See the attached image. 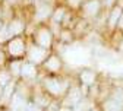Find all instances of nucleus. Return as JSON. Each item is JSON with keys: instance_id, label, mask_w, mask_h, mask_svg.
Listing matches in <instances>:
<instances>
[{"instance_id": "1", "label": "nucleus", "mask_w": 123, "mask_h": 111, "mask_svg": "<svg viewBox=\"0 0 123 111\" xmlns=\"http://www.w3.org/2000/svg\"><path fill=\"white\" fill-rule=\"evenodd\" d=\"M44 83H45V88H47L51 93H54V95H59V93H62L65 91V88H66V85L63 83V82H60V81H57V79H51V77H49V79H45L44 81Z\"/></svg>"}, {"instance_id": "2", "label": "nucleus", "mask_w": 123, "mask_h": 111, "mask_svg": "<svg viewBox=\"0 0 123 111\" xmlns=\"http://www.w3.org/2000/svg\"><path fill=\"white\" fill-rule=\"evenodd\" d=\"M35 40H37V42L41 47L49 48V47L51 45V32L49 29H40L37 32V35H35Z\"/></svg>"}, {"instance_id": "3", "label": "nucleus", "mask_w": 123, "mask_h": 111, "mask_svg": "<svg viewBox=\"0 0 123 111\" xmlns=\"http://www.w3.org/2000/svg\"><path fill=\"white\" fill-rule=\"evenodd\" d=\"M45 56H47V53H45L44 48H40V47H32L29 51H28V57L31 61L34 63H40L45 58Z\"/></svg>"}, {"instance_id": "4", "label": "nucleus", "mask_w": 123, "mask_h": 111, "mask_svg": "<svg viewBox=\"0 0 123 111\" xmlns=\"http://www.w3.org/2000/svg\"><path fill=\"white\" fill-rule=\"evenodd\" d=\"M100 2L98 0H89L84 5V12L86 13V16H95V15L100 12Z\"/></svg>"}, {"instance_id": "5", "label": "nucleus", "mask_w": 123, "mask_h": 111, "mask_svg": "<svg viewBox=\"0 0 123 111\" xmlns=\"http://www.w3.org/2000/svg\"><path fill=\"white\" fill-rule=\"evenodd\" d=\"M25 50V45H24V41L19 40V38H13V41H10L9 44V51L12 56H21Z\"/></svg>"}, {"instance_id": "6", "label": "nucleus", "mask_w": 123, "mask_h": 111, "mask_svg": "<svg viewBox=\"0 0 123 111\" xmlns=\"http://www.w3.org/2000/svg\"><path fill=\"white\" fill-rule=\"evenodd\" d=\"M122 13H123V9L120 7V6H116L113 10H111V15H110V19H109V25L113 28L117 22H119V19H120V16H122Z\"/></svg>"}, {"instance_id": "7", "label": "nucleus", "mask_w": 123, "mask_h": 111, "mask_svg": "<svg viewBox=\"0 0 123 111\" xmlns=\"http://www.w3.org/2000/svg\"><path fill=\"white\" fill-rule=\"evenodd\" d=\"M21 75L25 77H34L35 76V66L31 63H25L21 67Z\"/></svg>"}, {"instance_id": "8", "label": "nucleus", "mask_w": 123, "mask_h": 111, "mask_svg": "<svg viewBox=\"0 0 123 111\" xmlns=\"http://www.w3.org/2000/svg\"><path fill=\"white\" fill-rule=\"evenodd\" d=\"M22 31H24V23L21 21L15 19V21L10 22V25H9V32H10V35H16V34L22 32Z\"/></svg>"}, {"instance_id": "9", "label": "nucleus", "mask_w": 123, "mask_h": 111, "mask_svg": "<svg viewBox=\"0 0 123 111\" xmlns=\"http://www.w3.org/2000/svg\"><path fill=\"white\" fill-rule=\"evenodd\" d=\"M81 81L84 85H92L95 81V73L94 72H89V70H85L81 73Z\"/></svg>"}, {"instance_id": "10", "label": "nucleus", "mask_w": 123, "mask_h": 111, "mask_svg": "<svg viewBox=\"0 0 123 111\" xmlns=\"http://www.w3.org/2000/svg\"><path fill=\"white\" fill-rule=\"evenodd\" d=\"M50 12H51V9H50V6L49 5H41V6H38V10H37V19L38 21H41V19H44V18H47L49 15H50Z\"/></svg>"}, {"instance_id": "11", "label": "nucleus", "mask_w": 123, "mask_h": 111, "mask_svg": "<svg viewBox=\"0 0 123 111\" xmlns=\"http://www.w3.org/2000/svg\"><path fill=\"white\" fill-rule=\"evenodd\" d=\"M45 67H47L49 70H53V72L59 70V69H60V60H59L56 56H51V57L47 60V63H45Z\"/></svg>"}, {"instance_id": "12", "label": "nucleus", "mask_w": 123, "mask_h": 111, "mask_svg": "<svg viewBox=\"0 0 123 111\" xmlns=\"http://www.w3.org/2000/svg\"><path fill=\"white\" fill-rule=\"evenodd\" d=\"M24 107H25V99L21 97V95H13L12 108H13V110H22Z\"/></svg>"}, {"instance_id": "13", "label": "nucleus", "mask_w": 123, "mask_h": 111, "mask_svg": "<svg viewBox=\"0 0 123 111\" xmlns=\"http://www.w3.org/2000/svg\"><path fill=\"white\" fill-rule=\"evenodd\" d=\"M69 102H72V104H78L79 101H81V92H79V89H72V92L69 93V99H68Z\"/></svg>"}, {"instance_id": "14", "label": "nucleus", "mask_w": 123, "mask_h": 111, "mask_svg": "<svg viewBox=\"0 0 123 111\" xmlns=\"http://www.w3.org/2000/svg\"><path fill=\"white\" fill-rule=\"evenodd\" d=\"M91 108V102L85 98V99H81L78 104H76V108H75V111H88Z\"/></svg>"}, {"instance_id": "15", "label": "nucleus", "mask_w": 123, "mask_h": 111, "mask_svg": "<svg viewBox=\"0 0 123 111\" xmlns=\"http://www.w3.org/2000/svg\"><path fill=\"white\" fill-rule=\"evenodd\" d=\"M9 37H10V32H9V26H2V28H0V42L6 41Z\"/></svg>"}, {"instance_id": "16", "label": "nucleus", "mask_w": 123, "mask_h": 111, "mask_svg": "<svg viewBox=\"0 0 123 111\" xmlns=\"http://www.w3.org/2000/svg\"><path fill=\"white\" fill-rule=\"evenodd\" d=\"M13 83H7L6 85V89H5V93H3V99L6 101L7 98H10V95H12V92H13Z\"/></svg>"}, {"instance_id": "17", "label": "nucleus", "mask_w": 123, "mask_h": 111, "mask_svg": "<svg viewBox=\"0 0 123 111\" xmlns=\"http://www.w3.org/2000/svg\"><path fill=\"white\" fill-rule=\"evenodd\" d=\"M63 15H65V9H57L56 12H54V15H53V19L56 21V22H59V21H62L63 19Z\"/></svg>"}, {"instance_id": "18", "label": "nucleus", "mask_w": 123, "mask_h": 111, "mask_svg": "<svg viewBox=\"0 0 123 111\" xmlns=\"http://www.w3.org/2000/svg\"><path fill=\"white\" fill-rule=\"evenodd\" d=\"M21 67H22V66H19L18 61H13L12 66H10V69H12V72H13L15 75H19V73H21Z\"/></svg>"}, {"instance_id": "19", "label": "nucleus", "mask_w": 123, "mask_h": 111, "mask_svg": "<svg viewBox=\"0 0 123 111\" xmlns=\"http://www.w3.org/2000/svg\"><path fill=\"white\" fill-rule=\"evenodd\" d=\"M7 82H9V76L2 72V73H0V85H2V86H6Z\"/></svg>"}, {"instance_id": "20", "label": "nucleus", "mask_w": 123, "mask_h": 111, "mask_svg": "<svg viewBox=\"0 0 123 111\" xmlns=\"http://www.w3.org/2000/svg\"><path fill=\"white\" fill-rule=\"evenodd\" d=\"M117 23H119V26H120V28L123 26V13H122V16H120V19H119V22H117Z\"/></svg>"}, {"instance_id": "21", "label": "nucleus", "mask_w": 123, "mask_h": 111, "mask_svg": "<svg viewBox=\"0 0 123 111\" xmlns=\"http://www.w3.org/2000/svg\"><path fill=\"white\" fill-rule=\"evenodd\" d=\"M69 3H70V5H73V6H76V5L79 3V0H69Z\"/></svg>"}, {"instance_id": "22", "label": "nucleus", "mask_w": 123, "mask_h": 111, "mask_svg": "<svg viewBox=\"0 0 123 111\" xmlns=\"http://www.w3.org/2000/svg\"><path fill=\"white\" fill-rule=\"evenodd\" d=\"M3 60H5V56H3V53H2V51H0V64L3 63Z\"/></svg>"}, {"instance_id": "23", "label": "nucleus", "mask_w": 123, "mask_h": 111, "mask_svg": "<svg viewBox=\"0 0 123 111\" xmlns=\"http://www.w3.org/2000/svg\"><path fill=\"white\" fill-rule=\"evenodd\" d=\"M59 111H72V110H69V108H60Z\"/></svg>"}, {"instance_id": "24", "label": "nucleus", "mask_w": 123, "mask_h": 111, "mask_svg": "<svg viewBox=\"0 0 123 111\" xmlns=\"http://www.w3.org/2000/svg\"><path fill=\"white\" fill-rule=\"evenodd\" d=\"M91 111H100V110H97V108H94V110H91Z\"/></svg>"}]
</instances>
